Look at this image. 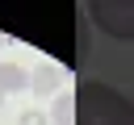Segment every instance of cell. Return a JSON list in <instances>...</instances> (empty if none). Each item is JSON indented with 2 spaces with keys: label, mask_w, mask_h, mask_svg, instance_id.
I'll return each mask as SVG.
<instances>
[{
  "label": "cell",
  "mask_w": 134,
  "mask_h": 125,
  "mask_svg": "<svg viewBox=\"0 0 134 125\" xmlns=\"http://www.w3.org/2000/svg\"><path fill=\"white\" fill-rule=\"evenodd\" d=\"M0 108H4V96H0Z\"/></svg>",
  "instance_id": "52a82bcc"
},
{
  "label": "cell",
  "mask_w": 134,
  "mask_h": 125,
  "mask_svg": "<svg viewBox=\"0 0 134 125\" xmlns=\"http://www.w3.org/2000/svg\"><path fill=\"white\" fill-rule=\"evenodd\" d=\"M17 125H46V117H42L38 108H25V113L17 117Z\"/></svg>",
  "instance_id": "8992f818"
},
{
  "label": "cell",
  "mask_w": 134,
  "mask_h": 125,
  "mask_svg": "<svg viewBox=\"0 0 134 125\" xmlns=\"http://www.w3.org/2000/svg\"><path fill=\"white\" fill-rule=\"evenodd\" d=\"M0 42H4V38H0Z\"/></svg>",
  "instance_id": "ba28073f"
},
{
  "label": "cell",
  "mask_w": 134,
  "mask_h": 125,
  "mask_svg": "<svg viewBox=\"0 0 134 125\" xmlns=\"http://www.w3.org/2000/svg\"><path fill=\"white\" fill-rule=\"evenodd\" d=\"M29 88V71L17 67V63H0V96L8 92H25Z\"/></svg>",
  "instance_id": "3957f363"
},
{
  "label": "cell",
  "mask_w": 134,
  "mask_h": 125,
  "mask_svg": "<svg viewBox=\"0 0 134 125\" xmlns=\"http://www.w3.org/2000/svg\"><path fill=\"white\" fill-rule=\"evenodd\" d=\"M88 17L100 33L134 42V0H88Z\"/></svg>",
  "instance_id": "7a4b0ae2"
},
{
  "label": "cell",
  "mask_w": 134,
  "mask_h": 125,
  "mask_svg": "<svg viewBox=\"0 0 134 125\" xmlns=\"http://www.w3.org/2000/svg\"><path fill=\"white\" fill-rule=\"evenodd\" d=\"M29 88H34V92H54V88H59V71H54V67H46L38 79L29 75Z\"/></svg>",
  "instance_id": "5b68a950"
},
{
  "label": "cell",
  "mask_w": 134,
  "mask_h": 125,
  "mask_svg": "<svg viewBox=\"0 0 134 125\" xmlns=\"http://www.w3.org/2000/svg\"><path fill=\"white\" fill-rule=\"evenodd\" d=\"M75 125H134V100L113 83H80L75 88Z\"/></svg>",
  "instance_id": "6da1fadb"
},
{
  "label": "cell",
  "mask_w": 134,
  "mask_h": 125,
  "mask_svg": "<svg viewBox=\"0 0 134 125\" xmlns=\"http://www.w3.org/2000/svg\"><path fill=\"white\" fill-rule=\"evenodd\" d=\"M50 121H54V125H75V92H59V96H54Z\"/></svg>",
  "instance_id": "277c9868"
}]
</instances>
